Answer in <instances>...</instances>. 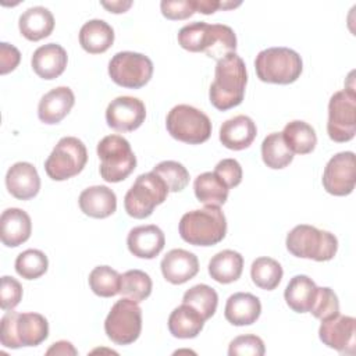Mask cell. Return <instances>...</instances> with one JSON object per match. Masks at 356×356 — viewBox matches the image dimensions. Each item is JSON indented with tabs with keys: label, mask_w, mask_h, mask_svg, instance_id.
Returning <instances> with one entry per match:
<instances>
[{
	"label": "cell",
	"mask_w": 356,
	"mask_h": 356,
	"mask_svg": "<svg viewBox=\"0 0 356 356\" xmlns=\"http://www.w3.org/2000/svg\"><path fill=\"white\" fill-rule=\"evenodd\" d=\"M243 270V257L239 252L225 249L216 253L209 261L210 277L220 284L236 281Z\"/></svg>",
	"instance_id": "cell-30"
},
{
	"label": "cell",
	"mask_w": 356,
	"mask_h": 356,
	"mask_svg": "<svg viewBox=\"0 0 356 356\" xmlns=\"http://www.w3.org/2000/svg\"><path fill=\"white\" fill-rule=\"evenodd\" d=\"M100 175L107 182L124 181L136 167L129 142L120 135H107L97 143Z\"/></svg>",
	"instance_id": "cell-7"
},
{
	"label": "cell",
	"mask_w": 356,
	"mask_h": 356,
	"mask_svg": "<svg viewBox=\"0 0 356 356\" xmlns=\"http://www.w3.org/2000/svg\"><path fill=\"white\" fill-rule=\"evenodd\" d=\"M67 61L68 56L63 46L47 43L33 51L31 64L38 76L43 79H54L64 72Z\"/></svg>",
	"instance_id": "cell-23"
},
{
	"label": "cell",
	"mask_w": 356,
	"mask_h": 356,
	"mask_svg": "<svg viewBox=\"0 0 356 356\" xmlns=\"http://www.w3.org/2000/svg\"><path fill=\"white\" fill-rule=\"evenodd\" d=\"M104 331L117 345L135 342L142 331V310L138 302L128 298L117 300L106 317Z\"/></svg>",
	"instance_id": "cell-11"
},
{
	"label": "cell",
	"mask_w": 356,
	"mask_h": 356,
	"mask_svg": "<svg viewBox=\"0 0 356 356\" xmlns=\"http://www.w3.org/2000/svg\"><path fill=\"white\" fill-rule=\"evenodd\" d=\"M182 303L192 306L196 312L200 313V316L206 321L217 310L218 295L211 286L206 284H197L184 293Z\"/></svg>",
	"instance_id": "cell-35"
},
{
	"label": "cell",
	"mask_w": 356,
	"mask_h": 356,
	"mask_svg": "<svg viewBox=\"0 0 356 356\" xmlns=\"http://www.w3.org/2000/svg\"><path fill=\"white\" fill-rule=\"evenodd\" d=\"M165 182L153 171L140 174L124 197V207L134 218H147L168 195Z\"/></svg>",
	"instance_id": "cell-8"
},
{
	"label": "cell",
	"mask_w": 356,
	"mask_h": 356,
	"mask_svg": "<svg viewBox=\"0 0 356 356\" xmlns=\"http://www.w3.org/2000/svg\"><path fill=\"white\" fill-rule=\"evenodd\" d=\"M114 42V29L103 19H90L79 31V44L90 54L104 53Z\"/></svg>",
	"instance_id": "cell-28"
},
{
	"label": "cell",
	"mask_w": 356,
	"mask_h": 356,
	"mask_svg": "<svg viewBox=\"0 0 356 356\" xmlns=\"http://www.w3.org/2000/svg\"><path fill=\"white\" fill-rule=\"evenodd\" d=\"M282 274L281 264L271 257H257L250 267L252 281L266 291L275 289L282 280Z\"/></svg>",
	"instance_id": "cell-34"
},
{
	"label": "cell",
	"mask_w": 356,
	"mask_h": 356,
	"mask_svg": "<svg viewBox=\"0 0 356 356\" xmlns=\"http://www.w3.org/2000/svg\"><path fill=\"white\" fill-rule=\"evenodd\" d=\"M285 245L293 256L316 261H328L338 250V239L334 234L307 224L293 227L286 235Z\"/></svg>",
	"instance_id": "cell-5"
},
{
	"label": "cell",
	"mask_w": 356,
	"mask_h": 356,
	"mask_svg": "<svg viewBox=\"0 0 356 356\" xmlns=\"http://www.w3.org/2000/svg\"><path fill=\"white\" fill-rule=\"evenodd\" d=\"M309 313H312L316 318L321 321L332 318L337 314H339V300L337 293L328 286H317L316 300Z\"/></svg>",
	"instance_id": "cell-40"
},
{
	"label": "cell",
	"mask_w": 356,
	"mask_h": 356,
	"mask_svg": "<svg viewBox=\"0 0 356 356\" xmlns=\"http://www.w3.org/2000/svg\"><path fill=\"white\" fill-rule=\"evenodd\" d=\"M165 127L174 139L189 145H200L211 135L210 118L189 104L172 107L167 114Z\"/></svg>",
	"instance_id": "cell-9"
},
{
	"label": "cell",
	"mask_w": 356,
	"mask_h": 356,
	"mask_svg": "<svg viewBox=\"0 0 356 356\" xmlns=\"http://www.w3.org/2000/svg\"><path fill=\"white\" fill-rule=\"evenodd\" d=\"M178 231L189 245L213 246L227 234V220L218 206H206L192 210L181 217Z\"/></svg>",
	"instance_id": "cell-3"
},
{
	"label": "cell",
	"mask_w": 356,
	"mask_h": 356,
	"mask_svg": "<svg viewBox=\"0 0 356 356\" xmlns=\"http://www.w3.org/2000/svg\"><path fill=\"white\" fill-rule=\"evenodd\" d=\"M121 274L108 266H97L89 274V286L95 295L111 298L120 293Z\"/></svg>",
	"instance_id": "cell-37"
},
{
	"label": "cell",
	"mask_w": 356,
	"mask_h": 356,
	"mask_svg": "<svg viewBox=\"0 0 356 356\" xmlns=\"http://www.w3.org/2000/svg\"><path fill=\"white\" fill-rule=\"evenodd\" d=\"M193 191L196 199L204 206L220 207L227 202L229 188L214 171H207L195 178Z\"/></svg>",
	"instance_id": "cell-31"
},
{
	"label": "cell",
	"mask_w": 356,
	"mask_h": 356,
	"mask_svg": "<svg viewBox=\"0 0 356 356\" xmlns=\"http://www.w3.org/2000/svg\"><path fill=\"white\" fill-rule=\"evenodd\" d=\"M203 325L204 320L200 313L185 303L175 307L168 317V330L172 337L179 339L197 337L203 330Z\"/></svg>",
	"instance_id": "cell-29"
},
{
	"label": "cell",
	"mask_w": 356,
	"mask_h": 356,
	"mask_svg": "<svg viewBox=\"0 0 356 356\" xmlns=\"http://www.w3.org/2000/svg\"><path fill=\"white\" fill-rule=\"evenodd\" d=\"M316 282L303 274L292 277L284 292L286 305L296 313H309L316 300Z\"/></svg>",
	"instance_id": "cell-27"
},
{
	"label": "cell",
	"mask_w": 356,
	"mask_h": 356,
	"mask_svg": "<svg viewBox=\"0 0 356 356\" xmlns=\"http://www.w3.org/2000/svg\"><path fill=\"white\" fill-rule=\"evenodd\" d=\"M127 245L134 256L139 259H154L163 250L165 238L157 225H139L129 231Z\"/></svg>",
	"instance_id": "cell-19"
},
{
	"label": "cell",
	"mask_w": 356,
	"mask_h": 356,
	"mask_svg": "<svg viewBox=\"0 0 356 356\" xmlns=\"http://www.w3.org/2000/svg\"><path fill=\"white\" fill-rule=\"evenodd\" d=\"M214 172L225 182L229 189L238 186L242 181V167L235 159H222L217 163Z\"/></svg>",
	"instance_id": "cell-44"
},
{
	"label": "cell",
	"mask_w": 356,
	"mask_h": 356,
	"mask_svg": "<svg viewBox=\"0 0 356 356\" xmlns=\"http://www.w3.org/2000/svg\"><path fill=\"white\" fill-rule=\"evenodd\" d=\"M21 61L19 50L6 42L0 43V74L6 75L17 68Z\"/></svg>",
	"instance_id": "cell-45"
},
{
	"label": "cell",
	"mask_w": 356,
	"mask_h": 356,
	"mask_svg": "<svg viewBox=\"0 0 356 356\" xmlns=\"http://www.w3.org/2000/svg\"><path fill=\"white\" fill-rule=\"evenodd\" d=\"M246 83L245 61L236 53L227 54L217 61L214 81L209 89L210 103L220 111L239 106L245 97Z\"/></svg>",
	"instance_id": "cell-2"
},
{
	"label": "cell",
	"mask_w": 356,
	"mask_h": 356,
	"mask_svg": "<svg viewBox=\"0 0 356 356\" xmlns=\"http://www.w3.org/2000/svg\"><path fill=\"white\" fill-rule=\"evenodd\" d=\"M327 132L331 140L349 142L356 134V93L353 88L335 92L328 103Z\"/></svg>",
	"instance_id": "cell-12"
},
{
	"label": "cell",
	"mask_w": 356,
	"mask_h": 356,
	"mask_svg": "<svg viewBox=\"0 0 356 356\" xmlns=\"http://www.w3.org/2000/svg\"><path fill=\"white\" fill-rule=\"evenodd\" d=\"M152 278L142 270H128L121 275L120 293L135 302H142L152 293Z\"/></svg>",
	"instance_id": "cell-36"
},
{
	"label": "cell",
	"mask_w": 356,
	"mask_h": 356,
	"mask_svg": "<svg viewBox=\"0 0 356 356\" xmlns=\"http://www.w3.org/2000/svg\"><path fill=\"white\" fill-rule=\"evenodd\" d=\"M264 352L263 339L253 334L239 335L234 338L228 346L229 356H263Z\"/></svg>",
	"instance_id": "cell-41"
},
{
	"label": "cell",
	"mask_w": 356,
	"mask_h": 356,
	"mask_svg": "<svg viewBox=\"0 0 356 356\" xmlns=\"http://www.w3.org/2000/svg\"><path fill=\"white\" fill-rule=\"evenodd\" d=\"M32 232V221L26 211L11 207L6 209L0 217V238L3 245L17 248L26 242Z\"/></svg>",
	"instance_id": "cell-22"
},
{
	"label": "cell",
	"mask_w": 356,
	"mask_h": 356,
	"mask_svg": "<svg viewBox=\"0 0 356 356\" xmlns=\"http://www.w3.org/2000/svg\"><path fill=\"white\" fill-rule=\"evenodd\" d=\"M163 277L174 285L185 284L199 271V260L195 253L185 249L170 250L160 263Z\"/></svg>",
	"instance_id": "cell-17"
},
{
	"label": "cell",
	"mask_w": 356,
	"mask_h": 356,
	"mask_svg": "<svg viewBox=\"0 0 356 356\" xmlns=\"http://www.w3.org/2000/svg\"><path fill=\"white\" fill-rule=\"evenodd\" d=\"M178 43L188 51H203L218 61L227 54L235 53L236 35L228 25L196 21L179 29Z\"/></svg>",
	"instance_id": "cell-1"
},
{
	"label": "cell",
	"mask_w": 356,
	"mask_h": 356,
	"mask_svg": "<svg viewBox=\"0 0 356 356\" xmlns=\"http://www.w3.org/2000/svg\"><path fill=\"white\" fill-rule=\"evenodd\" d=\"M74 103V92L68 86H57L42 96L38 106V117L44 124H58L71 111Z\"/></svg>",
	"instance_id": "cell-20"
},
{
	"label": "cell",
	"mask_w": 356,
	"mask_h": 356,
	"mask_svg": "<svg viewBox=\"0 0 356 356\" xmlns=\"http://www.w3.org/2000/svg\"><path fill=\"white\" fill-rule=\"evenodd\" d=\"M281 134L286 146L292 150L293 154L312 153L317 145V135L314 128L300 120L288 122Z\"/></svg>",
	"instance_id": "cell-32"
},
{
	"label": "cell",
	"mask_w": 356,
	"mask_h": 356,
	"mask_svg": "<svg viewBox=\"0 0 356 356\" xmlns=\"http://www.w3.org/2000/svg\"><path fill=\"white\" fill-rule=\"evenodd\" d=\"M6 186L14 197L19 200H28L38 195L40 189V178L33 164L18 161L13 164L7 171Z\"/></svg>",
	"instance_id": "cell-18"
},
{
	"label": "cell",
	"mask_w": 356,
	"mask_h": 356,
	"mask_svg": "<svg viewBox=\"0 0 356 356\" xmlns=\"http://www.w3.org/2000/svg\"><path fill=\"white\" fill-rule=\"evenodd\" d=\"M318 337L324 345L342 355L356 353V320L352 316L337 314L321 321Z\"/></svg>",
	"instance_id": "cell-15"
},
{
	"label": "cell",
	"mask_w": 356,
	"mask_h": 356,
	"mask_svg": "<svg viewBox=\"0 0 356 356\" xmlns=\"http://www.w3.org/2000/svg\"><path fill=\"white\" fill-rule=\"evenodd\" d=\"M261 159L263 163L273 170L285 168L292 163L293 153L286 146L281 132H273L263 139Z\"/></svg>",
	"instance_id": "cell-33"
},
{
	"label": "cell",
	"mask_w": 356,
	"mask_h": 356,
	"mask_svg": "<svg viewBox=\"0 0 356 356\" xmlns=\"http://www.w3.org/2000/svg\"><path fill=\"white\" fill-rule=\"evenodd\" d=\"M108 75L114 83L128 89L145 86L153 75L152 60L135 51H120L108 63Z\"/></svg>",
	"instance_id": "cell-13"
},
{
	"label": "cell",
	"mask_w": 356,
	"mask_h": 356,
	"mask_svg": "<svg viewBox=\"0 0 356 356\" xmlns=\"http://www.w3.org/2000/svg\"><path fill=\"white\" fill-rule=\"evenodd\" d=\"M104 8H107L110 13H114V14H121V13H125L131 6H132V1H102L100 3Z\"/></svg>",
	"instance_id": "cell-48"
},
{
	"label": "cell",
	"mask_w": 356,
	"mask_h": 356,
	"mask_svg": "<svg viewBox=\"0 0 356 356\" xmlns=\"http://www.w3.org/2000/svg\"><path fill=\"white\" fill-rule=\"evenodd\" d=\"M323 186L334 196L350 195L356 184V163L353 152H341L332 156L323 172Z\"/></svg>",
	"instance_id": "cell-14"
},
{
	"label": "cell",
	"mask_w": 356,
	"mask_h": 356,
	"mask_svg": "<svg viewBox=\"0 0 356 356\" xmlns=\"http://www.w3.org/2000/svg\"><path fill=\"white\" fill-rule=\"evenodd\" d=\"M261 313V303L257 296L249 292H236L227 299L224 316L232 325H250Z\"/></svg>",
	"instance_id": "cell-25"
},
{
	"label": "cell",
	"mask_w": 356,
	"mask_h": 356,
	"mask_svg": "<svg viewBox=\"0 0 356 356\" xmlns=\"http://www.w3.org/2000/svg\"><path fill=\"white\" fill-rule=\"evenodd\" d=\"M49 337V323L39 313L8 310L0 321V342L4 348L38 346Z\"/></svg>",
	"instance_id": "cell-4"
},
{
	"label": "cell",
	"mask_w": 356,
	"mask_h": 356,
	"mask_svg": "<svg viewBox=\"0 0 356 356\" xmlns=\"http://www.w3.org/2000/svg\"><path fill=\"white\" fill-rule=\"evenodd\" d=\"M49 267L47 256L38 249H28L15 259V271L25 280H36L42 277Z\"/></svg>",
	"instance_id": "cell-38"
},
{
	"label": "cell",
	"mask_w": 356,
	"mask_h": 356,
	"mask_svg": "<svg viewBox=\"0 0 356 356\" xmlns=\"http://www.w3.org/2000/svg\"><path fill=\"white\" fill-rule=\"evenodd\" d=\"M88 161L83 142L75 136L61 138L44 161L46 174L54 181H65L78 175Z\"/></svg>",
	"instance_id": "cell-10"
},
{
	"label": "cell",
	"mask_w": 356,
	"mask_h": 356,
	"mask_svg": "<svg viewBox=\"0 0 356 356\" xmlns=\"http://www.w3.org/2000/svg\"><path fill=\"white\" fill-rule=\"evenodd\" d=\"M78 203L82 213L93 218H106L117 210V196L104 185H95L83 189Z\"/></svg>",
	"instance_id": "cell-24"
},
{
	"label": "cell",
	"mask_w": 356,
	"mask_h": 356,
	"mask_svg": "<svg viewBox=\"0 0 356 356\" xmlns=\"http://www.w3.org/2000/svg\"><path fill=\"white\" fill-rule=\"evenodd\" d=\"M21 35L31 40L38 42L47 38L54 29V17L50 10L42 6H35L25 10L18 19Z\"/></svg>",
	"instance_id": "cell-26"
},
{
	"label": "cell",
	"mask_w": 356,
	"mask_h": 356,
	"mask_svg": "<svg viewBox=\"0 0 356 356\" xmlns=\"http://www.w3.org/2000/svg\"><path fill=\"white\" fill-rule=\"evenodd\" d=\"M160 8L167 19L179 21L186 19L196 13V3L195 0H163Z\"/></svg>",
	"instance_id": "cell-42"
},
{
	"label": "cell",
	"mask_w": 356,
	"mask_h": 356,
	"mask_svg": "<svg viewBox=\"0 0 356 356\" xmlns=\"http://www.w3.org/2000/svg\"><path fill=\"white\" fill-rule=\"evenodd\" d=\"M46 355H60V356H67V355H78V350L72 346L71 342L68 341H58L54 342L47 350Z\"/></svg>",
	"instance_id": "cell-47"
},
{
	"label": "cell",
	"mask_w": 356,
	"mask_h": 356,
	"mask_svg": "<svg viewBox=\"0 0 356 356\" xmlns=\"http://www.w3.org/2000/svg\"><path fill=\"white\" fill-rule=\"evenodd\" d=\"M196 3V13H202L204 15L213 14L217 10H229V8H235L241 6V1H227V0H195Z\"/></svg>",
	"instance_id": "cell-46"
},
{
	"label": "cell",
	"mask_w": 356,
	"mask_h": 356,
	"mask_svg": "<svg viewBox=\"0 0 356 356\" xmlns=\"http://www.w3.org/2000/svg\"><path fill=\"white\" fill-rule=\"evenodd\" d=\"M22 299V286L21 284L8 275L1 277V289H0V307L4 312L14 310V307Z\"/></svg>",
	"instance_id": "cell-43"
},
{
	"label": "cell",
	"mask_w": 356,
	"mask_h": 356,
	"mask_svg": "<svg viewBox=\"0 0 356 356\" xmlns=\"http://www.w3.org/2000/svg\"><path fill=\"white\" fill-rule=\"evenodd\" d=\"M257 135L253 120L248 115H235L222 122L220 127V142L231 150L248 149Z\"/></svg>",
	"instance_id": "cell-21"
},
{
	"label": "cell",
	"mask_w": 356,
	"mask_h": 356,
	"mask_svg": "<svg viewBox=\"0 0 356 356\" xmlns=\"http://www.w3.org/2000/svg\"><path fill=\"white\" fill-rule=\"evenodd\" d=\"M257 78L267 83L289 85L303 70L300 56L289 47H268L261 50L254 60Z\"/></svg>",
	"instance_id": "cell-6"
},
{
	"label": "cell",
	"mask_w": 356,
	"mask_h": 356,
	"mask_svg": "<svg viewBox=\"0 0 356 356\" xmlns=\"http://www.w3.org/2000/svg\"><path fill=\"white\" fill-rule=\"evenodd\" d=\"M146 118V108L140 99L132 96H118L106 108V121L110 128L118 132L138 129Z\"/></svg>",
	"instance_id": "cell-16"
},
{
	"label": "cell",
	"mask_w": 356,
	"mask_h": 356,
	"mask_svg": "<svg viewBox=\"0 0 356 356\" xmlns=\"http://www.w3.org/2000/svg\"><path fill=\"white\" fill-rule=\"evenodd\" d=\"M152 171L165 182L170 192H181L189 184V172L178 161H161L156 167H153Z\"/></svg>",
	"instance_id": "cell-39"
}]
</instances>
